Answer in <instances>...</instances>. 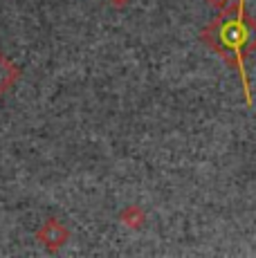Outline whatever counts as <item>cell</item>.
<instances>
[{
	"instance_id": "cell-1",
	"label": "cell",
	"mask_w": 256,
	"mask_h": 258,
	"mask_svg": "<svg viewBox=\"0 0 256 258\" xmlns=\"http://www.w3.org/2000/svg\"><path fill=\"white\" fill-rule=\"evenodd\" d=\"M7 72H9V66L5 61H0V90H3V88L9 83V74Z\"/></svg>"
}]
</instances>
